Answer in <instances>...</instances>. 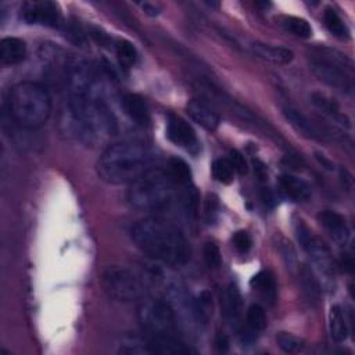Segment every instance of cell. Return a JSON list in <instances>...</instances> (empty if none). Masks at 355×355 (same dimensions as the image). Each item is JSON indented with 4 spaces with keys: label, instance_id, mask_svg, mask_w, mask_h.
<instances>
[{
    "label": "cell",
    "instance_id": "obj_1",
    "mask_svg": "<svg viewBox=\"0 0 355 355\" xmlns=\"http://www.w3.org/2000/svg\"><path fill=\"white\" fill-rule=\"evenodd\" d=\"M67 92L71 125L80 141L97 144L115 133V121L104 101L100 82L86 61L69 64Z\"/></svg>",
    "mask_w": 355,
    "mask_h": 355
},
{
    "label": "cell",
    "instance_id": "obj_2",
    "mask_svg": "<svg viewBox=\"0 0 355 355\" xmlns=\"http://www.w3.org/2000/svg\"><path fill=\"white\" fill-rule=\"evenodd\" d=\"M136 247L154 261L168 266H183L190 259V245L184 234L168 220L146 218L130 229Z\"/></svg>",
    "mask_w": 355,
    "mask_h": 355
},
{
    "label": "cell",
    "instance_id": "obj_3",
    "mask_svg": "<svg viewBox=\"0 0 355 355\" xmlns=\"http://www.w3.org/2000/svg\"><path fill=\"white\" fill-rule=\"evenodd\" d=\"M153 153L139 140H122L105 147L97 161V173L110 184L132 183L151 169Z\"/></svg>",
    "mask_w": 355,
    "mask_h": 355
},
{
    "label": "cell",
    "instance_id": "obj_4",
    "mask_svg": "<svg viewBox=\"0 0 355 355\" xmlns=\"http://www.w3.org/2000/svg\"><path fill=\"white\" fill-rule=\"evenodd\" d=\"M8 111L24 129L43 126L51 114V97L44 86L36 82H19L8 93Z\"/></svg>",
    "mask_w": 355,
    "mask_h": 355
},
{
    "label": "cell",
    "instance_id": "obj_5",
    "mask_svg": "<svg viewBox=\"0 0 355 355\" xmlns=\"http://www.w3.org/2000/svg\"><path fill=\"white\" fill-rule=\"evenodd\" d=\"M176 186L166 169L151 168L129 184L126 200L133 209L158 211L172 201Z\"/></svg>",
    "mask_w": 355,
    "mask_h": 355
},
{
    "label": "cell",
    "instance_id": "obj_6",
    "mask_svg": "<svg viewBox=\"0 0 355 355\" xmlns=\"http://www.w3.org/2000/svg\"><path fill=\"white\" fill-rule=\"evenodd\" d=\"M311 69L327 86L351 94L354 90V62L330 47H316L311 54Z\"/></svg>",
    "mask_w": 355,
    "mask_h": 355
},
{
    "label": "cell",
    "instance_id": "obj_7",
    "mask_svg": "<svg viewBox=\"0 0 355 355\" xmlns=\"http://www.w3.org/2000/svg\"><path fill=\"white\" fill-rule=\"evenodd\" d=\"M105 294L119 302L141 301L147 297L148 279L123 265H110L101 275Z\"/></svg>",
    "mask_w": 355,
    "mask_h": 355
},
{
    "label": "cell",
    "instance_id": "obj_8",
    "mask_svg": "<svg viewBox=\"0 0 355 355\" xmlns=\"http://www.w3.org/2000/svg\"><path fill=\"white\" fill-rule=\"evenodd\" d=\"M141 330L146 336L155 338H179L178 318L173 306L166 300H141L137 311Z\"/></svg>",
    "mask_w": 355,
    "mask_h": 355
},
{
    "label": "cell",
    "instance_id": "obj_9",
    "mask_svg": "<svg viewBox=\"0 0 355 355\" xmlns=\"http://www.w3.org/2000/svg\"><path fill=\"white\" fill-rule=\"evenodd\" d=\"M295 234L301 247L309 255L311 261L322 276L323 284L330 287L334 280V263L329 247L318 236H315L313 232L302 220L297 222Z\"/></svg>",
    "mask_w": 355,
    "mask_h": 355
},
{
    "label": "cell",
    "instance_id": "obj_10",
    "mask_svg": "<svg viewBox=\"0 0 355 355\" xmlns=\"http://www.w3.org/2000/svg\"><path fill=\"white\" fill-rule=\"evenodd\" d=\"M21 18L26 24L58 26L60 11L51 1H26L21 7Z\"/></svg>",
    "mask_w": 355,
    "mask_h": 355
},
{
    "label": "cell",
    "instance_id": "obj_11",
    "mask_svg": "<svg viewBox=\"0 0 355 355\" xmlns=\"http://www.w3.org/2000/svg\"><path fill=\"white\" fill-rule=\"evenodd\" d=\"M166 136L173 144L183 147L193 154L200 150L196 132L183 118L176 114H169L166 118Z\"/></svg>",
    "mask_w": 355,
    "mask_h": 355
},
{
    "label": "cell",
    "instance_id": "obj_12",
    "mask_svg": "<svg viewBox=\"0 0 355 355\" xmlns=\"http://www.w3.org/2000/svg\"><path fill=\"white\" fill-rule=\"evenodd\" d=\"M186 111L189 114V116L198 123L200 126H202L205 130L214 132L218 129L219 122H220V116L219 114L204 100H198V98H193L187 103L186 105Z\"/></svg>",
    "mask_w": 355,
    "mask_h": 355
},
{
    "label": "cell",
    "instance_id": "obj_13",
    "mask_svg": "<svg viewBox=\"0 0 355 355\" xmlns=\"http://www.w3.org/2000/svg\"><path fill=\"white\" fill-rule=\"evenodd\" d=\"M250 50L257 58L270 64H276V65L290 64L294 58V54L290 49L283 46L268 44L262 42H252L250 44Z\"/></svg>",
    "mask_w": 355,
    "mask_h": 355
},
{
    "label": "cell",
    "instance_id": "obj_14",
    "mask_svg": "<svg viewBox=\"0 0 355 355\" xmlns=\"http://www.w3.org/2000/svg\"><path fill=\"white\" fill-rule=\"evenodd\" d=\"M318 220L326 229V232L333 237L334 241L340 244H345L348 241L349 229L343 215H340L338 212L326 209L318 215Z\"/></svg>",
    "mask_w": 355,
    "mask_h": 355
},
{
    "label": "cell",
    "instance_id": "obj_15",
    "mask_svg": "<svg viewBox=\"0 0 355 355\" xmlns=\"http://www.w3.org/2000/svg\"><path fill=\"white\" fill-rule=\"evenodd\" d=\"M283 115L286 121L293 126V129L301 136L311 140H322V133L300 110L291 105H286L283 107Z\"/></svg>",
    "mask_w": 355,
    "mask_h": 355
},
{
    "label": "cell",
    "instance_id": "obj_16",
    "mask_svg": "<svg viewBox=\"0 0 355 355\" xmlns=\"http://www.w3.org/2000/svg\"><path fill=\"white\" fill-rule=\"evenodd\" d=\"M26 57V44L18 37H4L0 42V62L6 67L21 64Z\"/></svg>",
    "mask_w": 355,
    "mask_h": 355
},
{
    "label": "cell",
    "instance_id": "obj_17",
    "mask_svg": "<svg viewBox=\"0 0 355 355\" xmlns=\"http://www.w3.org/2000/svg\"><path fill=\"white\" fill-rule=\"evenodd\" d=\"M279 186H280V190L284 193V196L293 201L301 202V201H306L311 197L309 184L298 176L284 173L279 178Z\"/></svg>",
    "mask_w": 355,
    "mask_h": 355
},
{
    "label": "cell",
    "instance_id": "obj_18",
    "mask_svg": "<svg viewBox=\"0 0 355 355\" xmlns=\"http://www.w3.org/2000/svg\"><path fill=\"white\" fill-rule=\"evenodd\" d=\"M122 108L125 110V114L140 126H146L150 121V112L148 107L144 101V98L135 93H128L122 97Z\"/></svg>",
    "mask_w": 355,
    "mask_h": 355
},
{
    "label": "cell",
    "instance_id": "obj_19",
    "mask_svg": "<svg viewBox=\"0 0 355 355\" xmlns=\"http://www.w3.org/2000/svg\"><path fill=\"white\" fill-rule=\"evenodd\" d=\"M223 315L230 324H237L241 316V294L236 284L230 283L222 295Z\"/></svg>",
    "mask_w": 355,
    "mask_h": 355
},
{
    "label": "cell",
    "instance_id": "obj_20",
    "mask_svg": "<svg viewBox=\"0 0 355 355\" xmlns=\"http://www.w3.org/2000/svg\"><path fill=\"white\" fill-rule=\"evenodd\" d=\"M311 101L320 112L327 115L336 123H338L341 126H349V121L345 116V114L341 112L338 104L334 100H331L329 96H326L320 92H315L311 94Z\"/></svg>",
    "mask_w": 355,
    "mask_h": 355
},
{
    "label": "cell",
    "instance_id": "obj_21",
    "mask_svg": "<svg viewBox=\"0 0 355 355\" xmlns=\"http://www.w3.org/2000/svg\"><path fill=\"white\" fill-rule=\"evenodd\" d=\"M251 287L259 293V295L269 304L276 300V282L269 270H261L252 276L250 282Z\"/></svg>",
    "mask_w": 355,
    "mask_h": 355
},
{
    "label": "cell",
    "instance_id": "obj_22",
    "mask_svg": "<svg viewBox=\"0 0 355 355\" xmlns=\"http://www.w3.org/2000/svg\"><path fill=\"white\" fill-rule=\"evenodd\" d=\"M329 329L333 341L344 343L348 337V324L340 305H333L329 313Z\"/></svg>",
    "mask_w": 355,
    "mask_h": 355
},
{
    "label": "cell",
    "instance_id": "obj_23",
    "mask_svg": "<svg viewBox=\"0 0 355 355\" xmlns=\"http://www.w3.org/2000/svg\"><path fill=\"white\" fill-rule=\"evenodd\" d=\"M298 276H300V283L306 300L311 304H316L319 301V284L316 277L312 275L311 269L306 268L305 265L298 268Z\"/></svg>",
    "mask_w": 355,
    "mask_h": 355
},
{
    "label": "cell",
    "instance_id": "obj_24",
    "mask_svg": "<svg viewBox=\"0 0 355 355\" xmlns=\"http://www.w3.org/2000/svg\"><path fill=\"white\" fill-rule=\"evenodd\" d=\"M282 25L284 26L286 31L291 32L293 35L308 39L312 36V28L309 22L301 17H294V15H286L282 18Z\"/></svg>",
    "mask_w": 355,
    "mask_h": 355
},
{
    "label": "cell",
    "instance_id": "obj_25",
    "mask_svg": "<svg viewBox=\"0 0 355 355\" xmlns=\"http://www.w3.org/2000/svg\"><path fill=\"white\" fill-rule=\"evenodd\" d=\"M166 171H168V173L171 175V178L173 179V182L176 184H180V186H189L190 184V180H191L190 168L180 158H171L169 162H168V169Z\"/></svg>",
    "mask_w": 355,
    "mask_h": 355
},
{
    "label": "cell",
    "instance_id": "obj_26",
    "mask_svg": "<svg viewBox=\"0 0 355 355\" xmlns=\"http://www.w3.org/2000/svg\"><path fill=\"white\" fill-rule=\"evenodd\" d=\"M323 21L326 28L333 33L334 36L340 39H347L349 36V31L345 25V22L341 19V17L331 8H327L323 14Z\"/></svg>",
    "mask_w": 355,
    "mask_h": 355
},
{
    "label": "cell",
    "instance_id": "obj_27",
    "mask_svg": "<svg viewBox=\"0 0 355 355\" xmlns=\"http://www.w3.org/2000/svg\"><path fill=\"white\" fill-rule=\"evenodd\" d=\"M115 54L123 68H130L137 61V50L128 40H119L115 43Z\"/></svg>",
    "mask_w": 355,
    "mask_h": 355
},
{
    "label": "cell",
    "instance_id": "obj_28",
    "mask_svg": "<svg viewBox=\"0 0 355 355\" xmlns=\"http://www.w3.org/2000/svg\"><path fill=\"white\" fill-rule=\"evenodd\" d=\"M245 322L252 331H262L268 324L265 309L258 304L250 305L245 313Z\"/></svg>",
    "mask_w": 355,
    "mask_h": 355
},
{
    "label": "cell",
    "instance_id": "obj_29",
    "mask_svg": "<svg viewBox=\"0 0 355 355\" xmlns=\"http://www.w3.org/2000/svg\"><path fill=\"white\" fill-rule=\"evenodd\" d=\"M212 176L220 183H230L234 176V168L229 158H218L212 162Z\"/></svg>",
    "mask_w": 355,
    "mask_h": 355
},
{
    "label": "cell",
    "instance_id": "obj_30",
    "mask_svg": "<svg viewBox=\"0 0 355 355\" xmlns=\"http://www.w3.org/2000/svg\"><path fill=\"white\" fill-rule=\"evenodd\" d=\"M276 343L284 352H288V354H297L302 351L305 347L304 341L300 337L287 331H280L276 336Z\"/></svg>",
    "mask_w": 355,
    "mask_h": 355
},
{
    "label": "cell",
    "instance_id": "obj_31",
    "mask_svg": "<svg viewBox=\"0 0 355 355\" xmlns=\"http://www.w3.org/2000/svg\"><path fill=\"white\" fill-rule=\"evenodd\" d=\"M202 255H204V261L208 268L216 269L220 266L222 255H220L219 247L215 243H212V241L205 243V245L202 248Z\"/></svg>",
    "mask_w": 355,
    "mask_h": 355
},
{
    "label": "cell",
    "instance_id": "obj_32",
    "mask_svg": "<svg viewBox=\"0 0 355 355\" xmlns=\"http://www.w3.org/2000/svg\"><path fill=\"white\" fill-rule=\"evenodd\" d=\"M232 243H233L234 248H236L239 252H241V254L247 252V251L251 248V245H252L251 236H250L245 230H239V232H236V233L233 234V237H232Z\"/></svg>",
    "mask_w": 355,
    "mask_h": 355
},
{
    "label": "cell",
    "instance_id": "obj_33",
    "mask_svg": "<svg viewBox=\"0 0 355 355\" xmlns=\"http://www.w3.org/2000/svg\"><path fill=\"white\" fill-rule=\"evenodd\" d=\"M229 161L233 165L234 171H237L239 173H245L247 172V162H245L244 155L240 151L232 150L230 155H229Z\"/></svg>",
    "mask_w": 355,
    "mask_h": 355
},
{
    "label": "cell",
    "instance_id": "obj_34",
    "mask_svg": "<svg viewBox=\"0 0 355 355\" xmlns=\"http://www.w3.org/2000/svg\"><path fill=\"white\" fill-rule=\"evenodd\" d=\"M140 6L143 7L144 12H146V14H148V15H151V17H154V15H158V14H159V7H158L157 4H151V3H141Z\"/></svg>",
    "mask_w": 355,
    "mask_h": 355
},
{
    "label": "cell",
    "instance_id": "obj_35",
    "mask_svg": "<svg viewBox=\"0 0 355 355\" xmlns=\"http://www.w3.org/2000/svg\"><path fill=\"white\" fill-rule=\"evenodd\" d=\"M215 344H216L219 351L225 352L227 349V347H229V340H227V337L225 334H218V337L215 340Z\"/></svg>",
    "mask_w": 355,
    "mask_h": 355
}]
</instances>
